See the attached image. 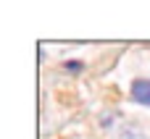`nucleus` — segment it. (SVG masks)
Here are the masks:
<instances>
[{"mask_svg":"<svg viewBox=\"0 0 150 139\" xmlns=\"http://www.w3.org/2000/svg\"><path fill=\"white\" fill-rule=\"evenodd\" d=\"M63 68H66V71H82V68H84V63H82V60H66V63H63Z\"/></svg>","mask_w":150,"mask_h":139,"instance_id":"obj_2","label":"nucleus"},{"mask_svg":"<svg viewBox=\"0 0 150 139\" xmlns=\"http://www.w3.org/2000/svg\"><path fill=\"white\" fill-rule=\"evenodd\" d=\"M129 95H132V100H134L137 105L150 108V79H134Z\"/></svg>","mask_w":150,"mask_h":139,"instance_id":"obj_1","label":"nucleus"}]
</instances>
